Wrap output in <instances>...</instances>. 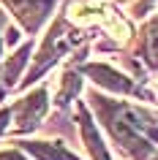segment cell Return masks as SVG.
<instances>
[{"mask_svg": "<svg viewBox=\"0 0 158 160\" xmlns=\"http://www.w3.org/2000/svg\"><path fill=\"white\" fill-rule=\"evenodd\" d=\"M17 130L27 133V130H33L38 122H41L44 111H46V90H35L33 95H27L25 101L17 103Z\"/></svg>", "mask_w": 158, "mask_h": 160, "instance_id": "cell-1", "label": "cell"}, {"mask_svg": "<svg viewBox=\"0 0 158 160\" xmlns=\"http://www.w3.org/2000/svg\"><path fill=\"white\" fill-rule=\"evenodd\" d=\"M3 3L17 14V19L27 30H35V27L41 25V19L49 14L55 0H3Z\"/></svg>", "mask_w": 158, "mask_h": 160, "instance_id": "cell-2", "label": "cell"}, {"mask_svg": "<svg viewBox=\"0 0 158 160\" xmlns=\"http://www.w3.org/2000/svg\"><path fill=\"white\" fill-rule=\"evenodd\" d=\"M115 11L106 8L104 3H76L68 11V19L74 25H93V22H106Z\"/></svg>", "mask_w": 158, "mask_h": 160, "instance_id": "cell-3", "label": "cell"}, {"mask_svg": "<svg viewBox=\"0 0 158 160\" xmlns=\"http://www.w3.org/2000/svg\"><path fill=\"white\" fill-rule=\"evenodd\" d=\"M84 73L93 76V82L104 84L106 90H115V92H133L131 82H128L125 76H120L117 71L106 68V65H87V68H84Z\"/></svg>", "mask_w": 158, "mask_h": 160, "instance_id": "cell-4", "label": "cell"}, {"mask_svg": "<svg viewBox=\"0 0 158 160\" xmlns=\"http://www.w3.org/2000/svg\"><path fill=\"white\" fill-rule=\"evenodd\" d=\"M27 152H33L38 160H79L74 158L66 147H60V144H46V141H27L25 144Z\"/></svg>", "mask_w": 158, "mask_h": 160, "instance_id": "cell-5", "label": "cell"}, {"mask_svg": "<svg viewBox=\"0 0 158 160\" xmlns=\"http://www.w3.org/2000/svg\"><path fill=\"white\" fill-rule=\"evenodd\" d=\"M79 122H82V136H84V141H87V149L93 152V158L95 160H109L106 149H104V144H101L98 133H95V128H93L90 117H87V111H79Z\"/></svg>", "mask_w": 158, "mask_h": 160, "instance_id": "cell-6", "label": "cell"}, {"mask_svg": "<svg viewBox=\"0 0 158 160\" xmlns=\"http://www.w3.org/2000/svg\"><path fill=\"white\" fill-rule=\"evenodd\" d=\"M27 54H30V46H22V49L14 54V60L8 62V68H6V82H8V84H14V82H17V73H19V68L25 65Z\"/></svg>", "mask_w": 158, "mask_h": 160, "instance_id": "cell-7", "label": "cell"}, {"mask_svg": "<svg viewBox=\"0 0 158 160\" xmlns=\"http://www.w3.org/2000/svg\"><path fill=\"white\" fill-rule=\"evenodd\" d=\"M147 54H150V62L158 68V22H153L147 30Z\"/></svg>", "mask_w": 158, "mask_h": 160, "instance_id": "cell-8", "label": "cell"}, {"mask_svg": "<svg viewBox=\"0 0 158 160\" xmlns=\"http://www.w3.org/2000/svg\"><path fill=\"white\" fill-rule=\"evenodd\" d=\"M8 117H11V111H8V109L0 111V133H3V130H6V125H8Z\"/></svg>", "mask_w": 158, "mask_h": 160, "instance_id": "cell-9", "label": "cell"}, {"mask_svg": "<svg viewBox=\"0 0 158 160\" xmlns=\"http://www.w3.org/2000/svg\"><path fill=\"white\" fill-rule=\"evenodd\" d=\"M0 160H25L19 152H0Z\"/></svg>", "mask_w": 158, "mask_h": 160, "instance_id": "cell-10", "label": "cell"}]
</instances>
